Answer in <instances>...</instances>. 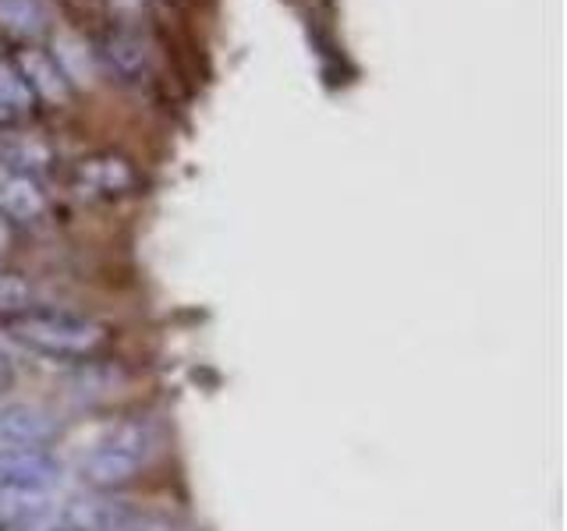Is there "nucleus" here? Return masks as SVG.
I'll list each match as a JSON object with an SVG mask.
<instances>
[{
    "label": "nucleus",
    "instance_id": "obj_7",
    "mask_svg": "<svg viewBox=\"0 0 567 531\" xmlns=\"http://www.w3.org/2000/svg\"><path fill=\"white\" fill-rule=\"evenodd\" d=\"M61 478V465L47 450H4L0 454V489L50 492Z\"/></svg>",
    "mask_w": 567,
    "mask_h": 531
},
{
    "label": "nucleus",
    "instance_id": "obj_9",
    "mask_svg": "<svg viewBox=\"0 0 567 531\" xmlns=\"http://www.w3.org/2000/svg\"><path fill=\"white\" fill-rule=\"evenodd\" d=\"M35 96L29 82L22 79L14 58L0 53V132H11L18 124H25L35 114Z\"/></svg>",
    "mask_w": 567,
    "mask_h": 531
},
{
    "label": "nucleus",
    "instance_id": "obj_8",
    "mask_svg": "<svg viewBox=\"0 0 567 531\" xmlns=\"http://www.w3.org/2000/svg\"><path fill=\"white\" fill-rule=\"evenodd\" d=\"M18 71H22V79L29 82L35 103H68L71 100V82L61 71V64L43 53L40 46H25L22 53L14 58Z\"/></svg>",
    "mask_w": 567,
    "mask_h": 531
},
{
    "label": "nucleus",
    "instance_id": "obj_13",
    "mask_svg": "<svg viewBox=\"0 0 567 531\" xmlns=\"http://www.w3.org/2000/svg\"><path fill=\"white\" fill-rule=\"evenodd\" d=\"M11 248H14V227L0 217V262H4V256L11 252Z\"/></svg>",
    "mask_w": 567,
    "mask_h": 531
},
{
    "label": "nucleus",
    "instance_id": "obj_12",
    "mask_svg": "<svg viewBox=\"0 0 567 531\" xmlns=\"http://www.w3.org/2000/svg\"><path fill=\"white\" fill-rule=\"evenodd\" d=\"M29 301H32V288L29 283L18 277V273H8V270H0V315H14V312H22L29 309Z\"/></svg>",
    "mask_w": 567,
    "mask_h": 531
},
{
    "label": "nucleus",
    "instance_id": "obj_14",
    "mask_svg": "<svg viewBox=\"0 0 567 531\" xmlns=\"http://www.w3.org/2000/svg\"><path fill=\"white\" fill-rule=\"evenodd\" d=\"M8 386V368H4V358H0V389Z\"/></svg>",
    "mask_w": 567,
    "mask_h": 531
},
{
    "label": "nucleus",
    "instance_id": "obj_10",
    "mask_svg": "<svg viewBox=\"0 0 567 531\" xmlns=\"http://www.w3.org/2000/svg\"><path fill=\"white\" fill-rule=\"evenodd\" d=\"M0 29L11 32L14 40L40 43L50 29L47 0H0Z\"/></svg>",
    "mask_w": 567,
    "mask_h": 531
},
{
    "label": "nucleus",
    "instance_id": "obj_16",
    "mask_svg": "<svg viewBox=\"0 0 567 531\" xmlns=\"http://www.w3.org/2000/svg\"><path fill=\"white\" fill-rule=\"evenodd\" d=\"M0 270H4V262H0Z\"/></svg>",
    "mask_w": 567,
    "mask_h": 531
},
{
    "label": "nucleus",
    "instance_id": "obj_15",
    "mask_svg": "<svg viewBox=\"0 0 567 531\" xmlns=\"http://www.w3.org/2000/svg\"><path fill=\"white\" fill-rule=\"evenodd\" d=\"M0 531H8V528H4V524H0Z\"/></svg>",
    "mask_w": 567,
    "mask_h": 531
},
{
    "label": "nucleus",
    "instance_id": "obj_1",
    "mask_svg": "<svg viewBox=\"0 0 567 531\" xmlns=\"http://www.w3.org/2000/svg\"><path fill=\"white\" fill-rule=\"evenodd\" d=\"M11 341L53 362H85L106 347L111 333L103 323L68 309H22L4 319Z\"/></svg>",
    "mask_w": 567,
    "mask_h": 531
},
{
    "label": "nucleus",
    "instance_id": "obj_6",
    "mask_svg": "<svg viewBox=\"0 0 567 531\" xmlns=\"http://www.w3.org/2000/svg\"><path fill=\"white\" fill-rule=\"evenodd\" d=\"M96 58L117 82H142L150 75V46L132 29H106L96 43Z\"/></svg>",
    "mask_w": 567,
    "mask_h": 531
},
{
    "label": "nucleus",
    "instance_id": "obj_11",
    "mask_svg": "<svg viewBox=\"0 0 567 531\" xmlns=\"http://www.w3.org/2000/svg\"><path fill=\"white\" fill-rule=\"evenodd\" d=\"M50 146L35 135H8L0 138V164L11 170H22L29 177H40L50 167Z\"/></svg>",
    "mask_w": 567,
    "mask_h": 531
},
{
    "label": "nucleus",
    "instance_id": "obj_3",
    "mask_svg": "<svg viewBox=\"0 0 567 531\" xmlns=\"http://www.w3.org/2000/svg\"><path fill=\"white\" fill-rule=\"evenodd\" d=\"M138 167L124 153L103 149L82 156L71 170V191L85 202H117L138 191Z\"/></svg>",
    "mask_w": 567,
    "mask_h": 531
},
{
    "label": "nucleus",
    "instance_id": "obj_2",
    "mask_svg": "<svg viewBox=\"0 0 567 531\" xmlns=\"http://www.w3.org/2000/svg\"><path fill=\"white\" fill-rule=\"evenodd\" d=\"M156 442H159L156 425L146 415H124L111 421V429L82 457L79 465L82 482L96 492H117L124 486H132L153 460Z\"/></svg>",
    "mask_w": 567,
    "mask_h": 531
},
{
    "label": "nucleus",
    "instance_id": "obj_4",
    "mask_svg": "<svg viewBox=\"0 0 567 531\" xmlns=\"http://www.w3.org/2000/svg\"><path fill=\"white\" fill-rule=\"evenodd\" d=\"M58 436V418L40 404H0V454L47 450Z\"/></svg>",
    "mask_w": 567,
    "mask_h": 531
},
{
    "label": "nucleus",
    "instance_id": "obj_5",
    "mask_svg": "<svg viewBox=\"0 0 567 531\" xmlns=\"http://www.w3.org/2000/svg\"><path fill=\"white\" fill-rule=\"evenodd\" d=\"M50 199L40 185V177H29L22 170H11L0 164V217L11 227H32L47 217Z\"/></svg>",
    "mask_w": 567,
    "mask_h": 531
}]
</instances>
